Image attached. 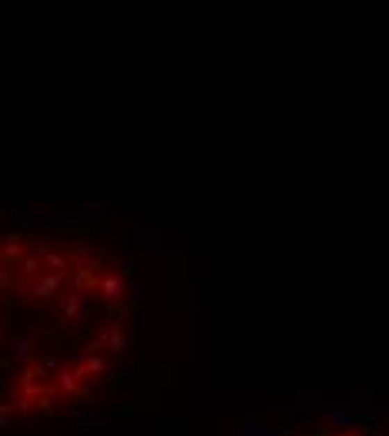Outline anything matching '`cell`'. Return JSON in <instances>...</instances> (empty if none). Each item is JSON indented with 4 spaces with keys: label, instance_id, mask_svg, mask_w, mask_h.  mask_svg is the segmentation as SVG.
I'll return each instance as SVG.
<instances>
[{
    "label": "cell",
    "instance_id": "6da1fadb",
    "mask_svg": "<svg viewBox=\"0 0 389 436\" xmlns=\"http://www.w3.org/2000/svg\"><path fill=\"white\" fill-rule=\"evenodd\" d=\"M131 292L101 248L51 235H0V386L74 389L124 349Z\"/></svg>",
    "mask_w": 389,
    "mask_h": 436
}]
</instances>
